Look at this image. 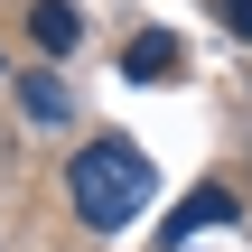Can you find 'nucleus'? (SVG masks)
<instances>
[{
    "instance_id": "7ed1b4c3",
    "label": "nucleus",
    "mask_w": 252,
    "mask_h": 252,
    "mask_svg": "<svg viewBox=\"0 0 252 252\" xmlns=\"http://www.w3.org/2000/svg\"><path fill=\"white\" fill-rule=\"evenodd\" d=\"M19 112H28V122H47V131H56V122H75V94H65V84H56V75H19Z\"/></svg>"
},
{
    "instance_id": "f03ea898",
    "label": "nucleus",
    "mask_w": 252,
    "mask_h": 252,
    "mask_svg": "<svg viewBox=\"0 0 252 252\" xmlns=\"http://www.w3.org/2000/svg\"><path fill=\"white\" fill-rule=\"evenodd\" d=\"M122 75H131V84H168V75H187V47H178V28H140V37L122 47Z\"/></svg>"
},
{
    "instance_id": "423d86ee",
    "label": "nucleus",
    "mask_w": 252,
    "mask_h": 252,
    "mask_svg": "<svg viewBox=\"0 0 252 252\" xmlns=\"http://www.w3.org/2000/svg\"><path fill=\"white\" fill-rule=\"evenodd\" d=\"M215 19H224L234 37H252V0H215Z\"/></svg>"
},
{
    "instance_id": "39448f33",
    "label": "nucleus",
    "mask_w": 252,
    "mask_h": 252,
    "mask_svg": "<svg viewBox=\"0 0 252 252\" xmlns=\"http://www.w3.org/2000/svg\"><path fill=\"white\" fill-rule=\"evenodd\" d=\"M206 224H234V196H224V187H196V196L178 206V224H168V243H178V234H206Z\"/></svg>"
},
{
    "instance_id": "f257e3e1",
    "label": "nucleus",
    "mask_w": 252,
    "mask_h": 252,
    "mask_svg": "<svg viewBox=\"0 0 252 252\" xmlns=\"http://www.w3.org/2000/svg\"><path fill=\"white\" fill-rule=\"evenodd\" d=\"M150 159L122 140V131H103L94 150H75V168H65V196H75V215L94 224V234H112V224H131L140 206H150Z\"/></svg>"
},
{
    "instance_id": "20e7f679",
    "label": "nucleus",
    "mask_w": 252,
    "mask_h": 252,
    "mask_svg": "<svg viewBox=\"0 0 252 252\" xmlns=\"http://www.w3.org/2000/svg\"><path fill=\"white\" fill-rule=\"evenodd\" d=\"M28 28H37V47H56V56H65V47L84 37V19H75V0H37V9H28Z\"/></svg>"
}]
</instances>
